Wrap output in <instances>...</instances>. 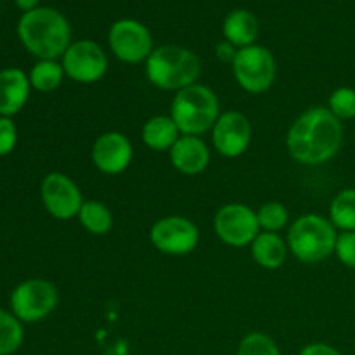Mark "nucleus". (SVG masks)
Returning <instances> with one entry per match:
<instances>
[{
  "label": "nucleus",
  "mask_w": 355,
  "mask_h": 355,
  "mask_svg": "<svg viewBox=\"0 0 355 355\" xmlns=\"http://www.w3.org/2000/svg\"><path fill=\"white\" fill-rule=\"evenodd\" d=\"M343 144L342 120L328 107L315 106L302 113L286 135V148L300 165H322L338 155Z\"/></svg>",
  "instance_id": "obj_1"
},
{
  "label": "nucleus",
  "mask_w": 355,
  "mask_h": 355,
  "mask_svg": "<svg viewBox=\"0 0 355 355\" xmlns=\"http://www.w3.org/2000/svg\"><path fill=\"white\" fill-rule=\"evenodd\" d=\"M17 35L24 49L38 59L64 55L71 45V30L61 12L51 7H37L24 12L17 24Z\"/></svg>",
  "instance_id": "obj_2"
},
{
  "label": "nucleus",
  "mask_w": 355,
  "mask_h": 355,
  "mask_svg": "<svg viewBox=\"0 0 355 355\" xmlns=\"http://www.w3.org/2000/svg\"><path fill=\"white\" fill-rule=\"evenodd\" d=\"M201 61L193 51L180 45H162L155 49L146 61L149 83L162 90H179L198 83Z\"/></svg>",
  "instance_id": "obj_3"
},
{
  "label": "nucleus",
  "mask_w": 355,
  "mask_h": 355,
  "mask_svg": "<svg viewBox=\"0 0 355 355\" xmlns=\"http://www.w3.org/2000/svg\"><path fill=\"white\" fill-rule=\"evenodd\" d=\"M170 116L175 121L180 135L207 134L220 116L218 97L210 87L194 83L175 94L170 106Z\"/></svg>",
  "instance_id": "obj_4"
},
{
  "label": "nucleus",
  "mask_w": 355,
  "mask_h": 355,
  "mask_svg": "<svg viewBox=\"0 0 355 355\" xmlns=\"http://www.w3.org/2000/svg\"><path fill=\"white\" fill-rule=\"evenodd\" d=\"M336 227L318 214L298 217L288 232V248L304 263H319L335 253Z\"/></svg>",
  "instance_id": "obj_5"
},
{
  "label": "nucleus",
  "mask_w": 355,
  "mask_h": 355,
  "mask_svg": "<svg viewBox=\"0 0 355 355\" xmlns=\"http://www.w3.org/2000/svg\"><path fill=\"white\" fill-rule=\"evenodd\" d=\"M276 58L262 45H250L236 52L232 61V75L243 90L250 94H263L276 82Z\"/></svg>",
  "instance_id": "obj_6"
},
{
  "label": "nucleus",
  "mask_w": 355,
  "mask_h": 355,
  "mask_svg": "<svg viewBox=\"0 0 355 355\" xmlns=\"http://www.w3.org/2000/svg\"><path fill=\"white\" fill-rule=\"evenodd\" d=\"M58 300V290L51 281L28 279L10 295V309L21 322H38L54 311Z\"/></svg>",
  "instance_id": "obj_7"
},
{
  "label": "nucleus",
  "mask_w": 355,
  "mask_h": 355,
  "mask_svg": "<svg viewBox=\"0 0 355 355\" xmlns=\"http://www.w3.org/2000/svg\"><path fill=\"white\" fill-rule=\"evenodd\" d=\"M214 231L224 245L245 248L260 234L257 211L243 203L224 205L215 214Z\"/></svg>",
  "instance_id": "obj_8"
},
{
  "label": "nucleus",
  "mask_w": 355,
  "mask_h": 355,
  "mask_svg": "<svg viewBox=\"0 0 355 355\" xmlns=\"http://www.w3.org/2000/svg\"><path fill=\"white\" fill-rule=\"evenodd\" d=\"M149 239L158 252L172 257L189 255L200 243V231L193 220L180 215H168L151 225Z\"/></svg>",
  "instance_id": "obj_9"
},
{
  "label": "nucleus",
  "mask_w": 355,
  "mask_h": 355,
  "mask_svg": "<svg viewBox=\"0 0 355 355\" xmlns=\"http://www.w3.org/2000/svg\"><path fill=\"white\" fill-rule=\"evenodd\" d=\"M62 69L69 80L90 85L104 78L107 71V55L92 40L75 42L62 55Z\"/></svg>",
  "instance_id": "obj_10"
},
{
  "label": "nucleus",
  "mask_w": 355,
  "mask_h": 355,
  "mask_svg": "<svg viewBox=\"0 0 355 355\" xmlns=\"http://www.w3.org/2000/svg\"><path fill=\"white\" fill-rule=\"evenodd\" d=\"M40 196L49 214L58 220H69L78 217L82 205L85 203L82 191L66 173L52 172L44 177L40 186Z\"/></svg>",
  "instance_id": "obj_11"
},
{
  "label": "nucleus",
  "mask_w": 355,
  "mask_h": 355,
  "mask_svg": "<svg viewBox=\"0 0 355 355\" xmlns=\"http://www.w3.org/2000/svg\"><path fill=\"white\" fill-rule=\"evenodd\" d=\"M107 38L113 54L127 64L148 61L155 51L149 30L135 19H120L113 23Z\"/></svg>",
  "instance_id": "obj_12"
},
{
  "label": "nucleus",
  "mask_w": 355,
  "mask_h": 355,
  "mask_svg": "<svg viewBox=\"0 0 355 355\" xmlns=\"http://www.w3.org/2000/svg\"><path fill=\"white\" fill-rule=\"evenodd\" d=\"M211 142L218 155L225 158H239L252 144V123L239 111L220 113L211 128Z\"/></svg>",
  "instance_id": "obj_13"
},
{
  "label": "nucleus",
  "mask_w": 355,
  "mask_h": 355,
  "mask_svg": "<svg viewBox=\"0 0 355 355\" xmlns=\"http://www.w3.org/2000/svg\"><path fill=\"white\" fill-rule=\"evenodd\" d=\"M92 163L101 173L118 175L125 172L134 158V148L128 137L121 132H104L92 146Z\"/></svg>",
  "instance_id": "obj_14"
},
{
  "label": "nucleus",
  "mask_w": 355,
  "mask_h": 355,
  "mask_svg": "<svg viewBox=\"0 0 355 355\" xmlns=\"http://www.w3.org/2000/svg\"><path fill=\"white\" fill-rule=\"evenodd\" d=\"M168 153L173 168L184 175H198L210 165V148L196 135H180Z\"/></svg>",
  "instance_id": "obj_15"
},
{
  "label": "nucleus",
  "mask_w": 355,
  "mask_h": 355,
  "mask_svg": "<svg viewBox=\"0 0 355 355\" xmlns=\"http://www.w3.org/2000/svg\"><path fill=\"white\" fill-rule=\"evenodd\" d=\"M30 78L17 68L0 71V114L10 118L19 113L30 96Z\"/></svg>",
  "instance_id": "obj_16"
},
{
  "label": "nucleus",
  "mask_w": 355,
  "mask_h": 355,
  "mask_svg": "<svg viewBox=\"0 0 355 355\" xmlns=\"http://www.w3.org/2000/svg\"><path fill=\"white\" fill-rule=\"evenodd\" d=\"M252 257L260 267L263 269H279L284 266L288 257V243L281 238L277 232H263L253 239L252 245Z\"/></svg>",
  "instance_id": "obj_17"
},
{
  "label": "nucleus",
  "mask_w": 355,
  "mask_h": 355,
  "mask_svg": "<svg viewBox=\"0 0 355 355\" xmlns=\"http://www.w3.org/2000/svg\"><path fill=\"white\" fill-rule=\"evenodd\" d=\"M224 37L225 42L239 49L255 45L259 37V19L250 10H232L224 21Z\"/></svg>",
  "instance_id": "obj_18"
},
{
  "label": "nucleus",
  "mask_w": 355,
  "mask_h": 355,
  "mask_svg": "<svg viewBox=\"0 0 355 355\" xmlns=\"http://www.w3.org/2000/svg\"><path fill=\"white\" fill-rule=\"evenodd\" d=\"M179 137L180 132L175 121L172 120V116H165V114L149 118L142 127V142L151 151H170Z\"/></svg>",
  "instance_id": "obj_19"
},
{
  "label": "nucleus",
  "mask_w": 355,
  "mask_h": 355,
  "mask_svg": "<svg viewBox=\"0 0 355 355\" xmlns=\"http://www.w3.org/2000/svg\"><path fill=\"white\" fill-rule=\"evenodd\" d=\"M78 220L87 232L96 236H104L113 229V214L106 205L96 200H89L82 205Z\"/></svg>",
  "instance_id": "obj_20"
},
{
  "label": "nucleus",
  "mask_w": 355,
  "mask_h": 355,
  "mask_svg": "<svg viewBox=\"0 0 355 355\" xmlns=\"http://www.w3.org/2000/svg\"><path fill=\"white\" fill-rule=\"evenodd\" d=\"M329 220L342 232L355 231V189H343L333 198Z\"/></svg>",
  "instance_id": "obj_21"
},
{
  "label": "nucleus",
  "mask_w": 355,
  "mask_h": 355,
  "mask_svg": "<svg viewBox=\"0 0 355 355\" xmlns=\"http://www.w3.org/2000/svg\"><path fill=\"white\" fill-rule=\"evenodd\" d=\"M64 69L55 59H42L31 68L30 85L37 89L38 92H52L61 85L64 78Z\"/></svg>",
  "instance_id": "obj_22"
},
{
  "label": "nucleus",
  "mask_w": 355,
  "mask_h": 355,
  "mask_svg": "<svg viewBox=\"0 0 355 355\" xmlns=\"http://www.w3.org/2000/svg\"><path fill=\"white\" fill-rule=\"evenodd\" d=\"M23 336L24 333L19 319L0 309V355L16 352L23 343Z\"/></svg>",
  "instance_id": "obj_23"
},
{
  "label": "nucleus",
  "mask_w": 355,
  "mask_h": 355,
  "mask_svg": "<svg viewBox=\"0 0 355 355\" xmlns=\"http://www.w3.org/2000/svg\"><path fill=\"white\" fill-rule=\"evenodd\" d=\"M257 220H259L260 231L263 232H279L281 229L286 227L290 220L288 208L279 201H269L263 203L257 210Z\"/></svg>",
  "instance_id": "obj_24"
},
{
  "label": "nucleus",
  "mask_w": 355,
  "mask_h": 355,
  "mask_svg": "<svg viewBox=\"0 0 355 355\" xmlns=\"http://www.w3.org/2000/svg\"><path fill=\"white\" fill-rule=\"evenodd\" d=\"M328 110L338 120H352L355 118V89L352 87H340L333 90L328 101Z\"/></svg>",
  "instance_id": "obj_25"
},
{
  "label": "nucleus",
  "mask_w": 355,
  "mask_h": 355,
  "mask_svg": "<svg viewBox=\"0 0 355 355\" xmlns=\"http://www.w3.org/2000/svg\"><path fill=\"white\" fill-rule=\"evenodd\" d=\"M238 355H281V350L270 336L255 331L241 340Z\"/></svg>",
  "instance_id": "obj_26"
},
{
  "label": "nucleus",
  "mask_w": 355,
  "mask_h": 355,
  "mask_svg": "<svg viewBox=\"0 0 355 355\" xmlns=\"http://www.w3.org/2000/svg\"><path fill=\"white\" fill-rule=\"evenodd\" d=\"M335 253L343 266L355 269V231H347L338 234Z\"/></svg>",
  "instance_id": "obj_27"
},
{
  "label": "nucleus",
  "mask_w": 355,
  "mask_h": 355,
  "mask_svg": "<svg viewBox=\"0 0 355 355\" xmlns=\"http://www.w3.org/2000/svg\"><path fill=\"white\" fill-rule=\"evenodd\" d=\"M17 142V130L16 125L10 118H0V156H7L12 153Z\"/></svg>",
  "instance_id": "obj_28"
},
{
  "label": "nucleus",
  "mask_w": 355,
  "mask_h": 355,
  "mask_svg": "<svg viewBox=\"0 0 355 355\" xmlns=\"http://www.w3.org/2000/svg\"><path fill=\"white\" fill-rule=\"evenodd\" d=\"M300 355H342L335 347L328 343H309L307 347L302 349Z\"/></svg>",
  "instance_id": "obj_29"
},
{
  "label": "nucleus",
  "mask_w": 355,
  "mask_h": 355,
  "mask_svg": "<svg viewBox=\"0 0 355 355\" xmlns=\"http://www.w3.org/2000/svg\"><path fill=\"white\" fill-rule=\"evenodd\" d=\"M236 49L234 45L229 44V42H222V44L217 45V55L218 59H222V61H234V55H236Z\"/></svg>",
  "instance_id": "obj_30"
},
{
  "label": "nucleus",
  "mask_w": 355,
  "mask_h": 355,
  "mask_svg": "<svg viewBox=\"0 0 355 355\" xmlns=\"http://www.w3.org/2000/svg\"><path fill=\"white\" fill-rule=\"evenodd\" d=\"M16 6L24 12H30V10L37 9L38 0H16Z\"/></svg>",
  "instance_id": "obj_31"
}]
</instances>
